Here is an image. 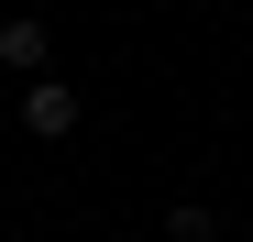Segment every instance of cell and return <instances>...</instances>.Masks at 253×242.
<instances>
[{
    "instance_id": "cell-3",
    "label": "cell",
    "mask_w": 253,
    "mask_h": 242,
    "mask_svg": "<svg viewBox=\"0 0 253 242\" xmlns=\"http://www.w3.org/2000/svg\"><path fill=\"white\" fill-rule=\"evenodd\" d=\"M165 242H220V220H209L198 198H176V209H165Z\"/></svg>"
},
{
    "instance_id": "cell-1",
    "label": "cell",
    "mask_w": 253,
    "mask_h": 242,
    "mask_svg": "<svg viewBox=\"0 0 253 242\" xmlns=\"http://www.w3.org/2000/svg\"><path fill=\"white\" fill-rule=\"evenodd\" d=\"M22 132H33V143H66V132H77V88H55V77H22Z\"/></svg>"
},
{
    "instance_id": "cell-2",
    "label": "cell",
    "mask_w": 253,
    "mask_h": 242,
    "mask_svg": "<svg viewBox=\"0 0 253 242\" xmlns=\"http://www.w3.org/2000/svg\"><path fill=\"white\" fill-rule=\"evenodd\" d=\"M44 55H55V33L33 22V11H11V22H0V66H11V77H44Z\"/></svg>"
}]
</instances>
